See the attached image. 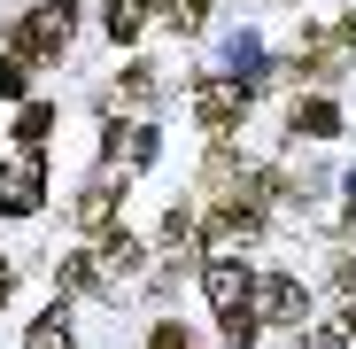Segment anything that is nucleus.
Returning <instances> with one entry per match:
<instances>
[{
	"instance_id": "0eeeda50",
	"label": "nucleus",
	"mask_w": 356,
	"mask_h": 349,
	"mask_svg": "<svg viewBox=\"0 0 356 349\" xmlns=\"http://www.w3.org/2000/svg\"><path fill=\"white\" fill-rule=\"evenodd\" d=\"M116 187H124V179H93V187L70 202V217H78L86 233H108V225H116Z\"/></svg>"
},
{
	"instance_id": "f257e3e1",
	"label": "nucleus",
	"mask_w": 356,
	"mask_h": 349,
	"mask_svg": "<svg viewBox=\"0 0 356 349\" xmlns=\"http://www.w3.org/2000/svg\"><path fill=\"white\" fill-rule=\"evenodd\" d=\"M70 24H78V0H31L24 8V47L16 54H54L70 39Z\"/></svg>"
},
{
	"instance_id": "39448f33",
	"label": "nucleus",
	"mask_w": 356,
	"mask_h": 349,
	"mask_svg": "<svg viewBox=\"0 0 356 349\" xmlns=\"http://www.w3.org/2000/svg\"><path fill=\"white\" fill-rule=\"evenodd\" d=\"M264 241V210H209V249L232 256V249H248Z\"/></svg>"
},
{
	"instance_id": "a211bd4d",
	"label": "nucleus",
	"mask_w": 356,
	"mask_h": 349,
	"mask_svg": "<svg viewBox=\"0 0 356 349\" xmlns=\"http://www.w3.org/2000/svg\"><path fill=\"white\" fill-rule=\"evenodd\" d=\"M8 295H16V272H8V264H0V303H8Z\"/></svg>"
},
{
	"instance_id": "dca6fc26",
	"label": "nucleus",
	"mask_w": 356,
	"mask_h": 349,
	"mask_svg": "<svg viewBox=\"0 0 356 349\" xmlns=\"http://www.w3.org/2000/svg\"><path fill=\"white\" fill-rule=\"evenodd\" d=\"M333 287H341V303H348V311H356V256H348V264H341V272H333Z\"/></svg>"
},
{
	"instance_id": "f8f14e48",
	"label": "nucleus",
	"mask_w": 356,
	"mask_h": 349,
	"mask_svg": "<svg viewBox=\"0 0 356 349\" xmlns=\"http://www.w3.org/2000/svg\"><path fill=\"white\" fill-rule=\"evenodd\" d=\"M163 16H170V31H202L209 24V0H163Z\"/></svg>"
},
{
	"instance_id": "9b49d317",
	"label": "nucleus",
	"mask_w": 356,
	"mask_h": 349,
	"mask_svg": "<svg viewBox=\"0 0 356 349\" xmlns=\"http://www.w3.org/2000/svg\"><path fill=\"white\" fill-rule=\"evenodd\" d=\"M31 349H70V318L63 311H39L31 318Z\"/></svg>"
},
{
	"instance_id": "423d86ee",
	"label": "nucleus",
	"mask_w": 356,
	"mask_h": 349,
	"mask_svg": "<svg viewBox=\"0 0 356 349\" xmlns=\"http://www.w3.org/2000/svg\"><path fill=\"white\" fill-rule=\"evenodd\" d=\"M147 163H155V132L147 125L108 132V171H116V179H132V171H147Z\"/></svg>"
},
{
	"instance_id": "6e6552de",
	"label": "nucleus",
	"mask_w": 356,
	"mask_h": 349,
	"mask_svg": "<svg viewBox=\"0 0 356 349\" xmlns=\"http://www.w3.org/2000/svg\"><path fill=\"white\" fill-rule=\"evenodd\" d=\"M93 272H101V279H132V272H140V241L108 225V233H101V249H93Z\"/></svg>"
},
{
	"instance_id": "4468645a",
	"label": "nucleus",
	"mask_w": 356,
	"mask_h": 349,
	"mask_svg": "<svg viewBox=\"0 0 356 349\" xmlns=\"http://www.w3.org/2000/svg\"><path fill=\"white\" fill-rule=\"evenodd\" d=\"M147 93H155V70L132 63V70H124V101H147Z\"/></svg>"
},
{
	"instance_id": "aec40b11",
	"label": "nucleus",
	"mask_w": 356,
	"mask_h": 349,
	"mask_svg": "<svg viewBox=\"0 0 356 349\" xmlns=\"http://www.w3.org/2000/svg\"><path fill=\"white\" fill-rule=\"evenodd\" d=\"M341 39H348V47H356V16H348V24H341Z\"/></svg>"
},
{
	"instance_id": "7ed1b4c3",
	"label": "nucleus",
	"mask_w": 356,
	"mask_h": 349,
	"mask_svg": "<svg viewBox=\"0 0 356 349\" xmlns=\"http://www.w3.org/2000/svg\"><path fill=\"white\" fill-rule=\"evenodd\" d=\"M194 116H202V132H232L248 116V86H232V78H209L194 93Z\"/></svg>"
},
{
	"instance_id": "6ab92c4d",
	"label": "nucleus",
	"mask_w": 356,
	"mask_h": 349,
	"mask_svg": "<svg viewBox=\"0 0 356 349\" xmlns=\"http://www.w3.org/2000/svg\"><path fill=\"white\" fill-rule=\"evenodd\" d=\"M348 233H356V187H348Z\"/></svg>"
},
{
	"instance_id": "20e7f679",
	"label": "nucleus",
	"mask_w": 356,
	"mask_h": 349,
	"mask_svg": "<svg viewBox=\"0 0 356 349\" xmlns=\"http://www.w3.org/2000/svg\"><path fill=\"white\" fill-rule=\"evenodd\" d=\"M302 311H310V295H302V279H286V272L256 279V318H271V326H302Z\"/></svg>"
},
{
	"instance_id": "f3484780",
	"label": "nucleus",
	"mask_w": 356,
	"mask_h": 349,
	"mask_svg": "<svg viewBox=\"0 0 356 349\" xmlns=\"http://www.w3.org/2000/svg\"><path fill=\"white\" fill-rule=\"evenodd\" d=\"M155 349H194V341L178 334V326H163V334H155Z\"/></svg>"
},
{
	"instance_id": "f03ea898",
	"label": "nucleus",
	"mask_w": 356,
	"mask_h": 349,
	"mask_svg": "<svg viewBox=\"0 0 356 349\" xmlns=\"http://www.w3.org/2000/svg\"><path fill=\"white\" fill-rule=\"evenodd\" d=\"M39 194H47V171H39V155L24 148L16 163H0V210L8 217H31L39 210Z\"/></svg>"
},
{
	"instance_id": "ddd939ff",
	"label": "nucleus",
	"mask_w": 356,
	"mask_h": 349,
	"mask_svg": "<svg viewBox=\"0 0 356 349\" xmlns=\"http://www.w3.org/2000/svg\"><path fill=\"white\" fill-rule=\"evenodd\" d=\"M47 125H54V109H24V125H16V140L39 155V140H47Z\"/></svg>"
},
{
	"instance_id": "2eb2a0df",
	"label": "nucleus",
	"mask_w": 356,
	"mask_h": 349,
	"mask_svg": "<svg viewBox=\"0 0 356 349\" xmlns=\"http://www.w3.org/2000/svg\"><path fill=\"white\" fill-rule=\"evenodd\" d=\"M325 349H356V311H348V318H333V326H325Z\"/></svg>"
},
{
	"instance_id": "1a4fd4ad",
	"label": "nucleus",
	"mask_w": 356,
	"mask_h": 349,
	"mask_svg": "<svg viewBox=\"0 0 356 349\" xmlns=\"http://www.w3.org/2000/svg\"><path fill=\"white\" fill-rule=\"evenodd\" d=\"M101 24H108V39H140L147 0H108V8H101Z\"/></svg>"
},
{
	"instance_id": "9d476101",
	"label": "nucleus",
	"mask_w": 356,
	"mask_h": 349,
	"mask_svg": "<svg viewBox=\"0 0 356 349\" xmlns=\"http://www.w3.org/2000/svg\"><path fill=\"white\" fill-rule=\"evenodd\" d=\"M294 132H318V140L341 132V109L333 101H294Z\"/></svg>"
}]
</instances>
